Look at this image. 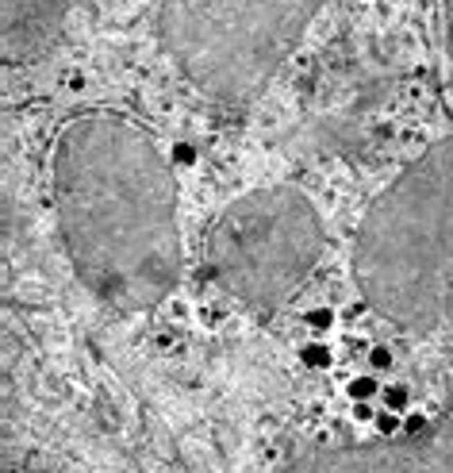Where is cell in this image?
I'll return each mask as SVG.
<instances>
[{
	"label": "cell",
	"mask_w": 453,
	"mask_h": 473,
	"mask_svg": "<svg viewBox=\"0 0 453 473\" xmlns=\"http://www.w3.org/2000/svg\"><path fill=\"white\" fill-rule=\"evenodd\" d=\"M54 208L77 281L116 312H150L181 281L177 181L146 127L69 119L54 142Z\"/></svg>",
	"instance_id": "obj_1"
},
{
	"label": "cell",
	"mask_w": 453,
	"mask_h": 473,
	"mask_svg": "<svg viewBox=\"0 0 453 473\" xmlns=\"http://www.w3.org/2000/svg\"><path fill=\"white\" fill-rule=\"evenodd\" d=\"M354 277L392 324H453V139L434 142L369 204L354 239Z\"/></svg>",
	"instance_id": "obj_2"
},
{
	"label": "cell",
	"mask_w": 453,
	"mask_h": 473,
	"mask_svg": "<svg viewBox=\"0 0 453 473\" xmlns=\"http://www.w3.org/2000/svg\"><path fill=\"white\" fill-rule=\"evenodd\" d=\"M327 0H162L157 42L177 74L219 104H250Z\"/></svg>",
	"instance_id": "obj_3"
},
{
	"label": "cell",
	"mask_w": 453,
	"mask_h": 473,
	"mask_svg": "<svg viewBox=\"0 0 453 473\" xmlns=\"http://www.w3.org/2000/svg\"><path fill=\"white\" fill-rule=\"evenodd\" d=\"M323 254V224L296 185H269L231 200L207 235V266L254 312H277Z\"/></svg>",
	"instance_id": "obj_4"
},
{
	"label": "cell",
	"mask_w": 453,
	"mask_h": 473,
	"mask_svg": "<svg viewBox=\"0 0 453 473\" xmlns=\"http://www.w3.org/2000/svg\"><path fill=\"white\" fill-rule=\"evenodd\" d=\"M273 473H453V397L434 424L411 435H380L373 442H307Z\"/></svg>",
	"instance_id": "obj_5"
},
{
	"label": "cell",
	"mask_w": 453,
	"mask_h": 473,
	"mask_svg": "<svg viewBox=\"0 0 453 473\" xmlns=\"http://www.w3.org/2000/svg\"><path fill=\"white\" fill-rule=\"evenodd\" d=\"M69 0H0L4 24V62L24 66L42 58L62 39Z\"/></svg>",
	"instance_id": "obj_6"
},
{
	"label": "cell",
	"mask_w": 453,
	"mask_h": 473,
	"mask_svg": "<svg viewBox=\"0 0 453 473\" xmlns=\"http://www.w3.org/2000/svg\"><path fill=\"white\" fill-rule=\"evenodd\" d=\"M380 397H384V408H388V412H404V408L411 404V392H407V385H388V389H380Z\"/></svg>",
	"instance_id": "obj_7"
},
{
	"label": "cell",
	"mask_w": 453,
	"mask_h": 473,
	"mask_svg": "<svg viewBox=\"0 0 453 473\" xmlns=\"http://www.w3.org/2000/svg\"><path fill=\"white\" fill-rule=\"evenodd\" d=\"M445 16V54H450V92H453V0H442Z\"/></svg>",
	"instance_id": "obj_8"
},
{
	"label": "cell",
	"mask_w": 453,
	"mask_h": 473,
	"mask_svg": "<svg viewBox=\"0 0 453 473\" xmlns=\"http://www.w3.org/2000/svg\"><path fill=\"white\" fill-rule=\"evenodd\" d=\"M300 358H304L307 365H315V370H323V365L330 362V350L323 347V342H307V347L300 350Z\"/></svg>",
	"instance_id": "obj_9"
},
{
	"label": "cell",
	"mask_w": 453,
	"mask_h": 473,
	"mask_svg": "<svg viewBox=\"0 0 453 473\" xmlns=\"http://www.w3.org/2000/svg\"><path fill=\"white\" fill-rule=\"evenodd\" d=\"M377 381H373V377H354V381H350V397L354 400H369V397H377Z\"/></svg>",
	"instance_id": "obj_10"
},
{
	"label": "cell",
	"mask_w": 453,
	"mask_h": 473,
	"mask_svg": "<svg viewBox=\"0 0 453 473\" xmlns=\"http://www.w3.org/2000/svg\"><path fill=\"white\" fill-rule=\"evenodd\" d=\"M307 327L330 331V327H334V312H330V308H311V312H307Z\"/></svg>",
	"instance_id": "obj_11"
},
{
	"label": "cell",
	"mask_w": 453,
	"mask_h": 473,
	"mask_svg": "<svg viewBox=\"0 0 453 473\" xmlns=\"http://www.w3.org/2000/svg\"><path fill=\"white\" fill-rule=\"evenodd\" d=\"M377 431L380 435H395V431H400V412H388V408H384V412L377 415Z\"/></svg>",
	"instance_id": "obj_12"
},
{
	"label": "cell",
	"mask_w": 453,
	"mask_h": 473,
	"mask_svg": "<svg viewBox=\"0 0 453 473\" xmlns=\"http://www.w3.org/2000/svg\"><path fill=\"white\" fill-rule=\"evenodd\" d=\"M369 365H373V370H388V365H392V350H388V347H373L369 350Z\"/></svg>",
	"instance_id": "obj_13"
},
{
	"label": "cell",
	"mask_w": 453,
	"mask_h": 473,
	"mask_svg": "<svg viewBox=\"0 0 453 473\" xmlns=\"http://www.w3.org/2000/svg\"><path fill=\"white\" fill-rule=\"evenodd\" d=\"M173 162H177V166H192V162H196V150H192L189 142H177V147H173Z\"/></svg>",
	"instance_id": "obj_14"
},
{
	"label": "cell",
	"mask_w": 453,
	"mask_h": 473,
	"mask_svg": "<svg viewBox=\"0 0 453 473\" xmlns=\"http://www.w3.org/2000/svg\"><path fill=\"white\" fill-rule=\"evenodd\" d=\"M354 415L357 420H373V408L365 404V400H354Z\"/></svg>",
	"instance_id": "obj_15"
}]
</instances>
